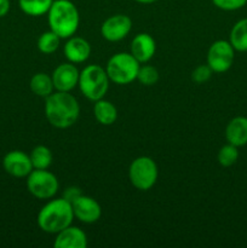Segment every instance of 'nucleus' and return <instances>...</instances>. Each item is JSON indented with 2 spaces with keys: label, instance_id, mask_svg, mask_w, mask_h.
I'll return each instance as SVG.
<instances>
[{
  "label": "nucleus",
  "instance_id": "19",
  "mask_svg": "<svg viewBox=\"0 0 247 248\" xmlns=\"http://www.w3.org/2000/svg\"><path fill=\"white\" fill-rule=\"evenodd\" d=\"M29 87H31V92L35 96L39 97H46L50 96L53 92L55 87H53L52 78L50 75L45 74V73H36L31 77V82H29Z\"/></svg>",
  "mask_w": 247,
  "mask_h": 248
},
{
  "label": "nucleus",
  "instance_id": "2",
  "mask_svg": "<svg viewBox=\"0 0 247 248\" xmlns=\"http://www.w3.org/2000/svg\"><path fill=\"white\" fill-rule=\"evenodd\" d=\"M74 219L72 203L65 199H53L46 202L38 213V225L43 232L57 234L64 228L72 225Z\"/></svg>",
  "mask_w": 247,
  "mask_h": 248
},
{
  "label": "nucleus",
  "instance_id": "29",
  "mask_svg": "<svg viewBox=\"0 0 247 248\" xmlns=\"http://www.w3.org/2000/svg\"><path fill=\"white\" fill-rule=\"evenodd\" d=\"M135 1L139 2V4H153V2L157 1V0H135Z\"/></svg>",
  "mask_w": 247,
  "mask_h": 248
},
{
  "label": "nucleus",
  "instance_id": "6",
  "mask_svg": "<svg viewBox=\"0 0 247 248\" xmlns=\"http://www.w3.org/2000/svg\"><path fill=\"white\" fill-rule=\"evenodd\" d=\"M159 176L157 165L149 156H139L133 160L128 169L131 184L140 191H147L155 186Z\"/></svg>",
  "mask_w": 247,
  "mask_h": 248
},
{
  "label": "nucleus",
  "instance_id": "9",
  "mask_svg": "<svg viewBox=\"0 0 247 248\" xmlns=\"http://www.w3.org/2000/svg\"><path fill=\"white\" fill-rule=\"evenodd\" d=\"M132 28V21L126 15H114L107 18L101 26V34L106 40L115 43L128 35Z\"/></svg>",
  "mask_w": 247,
  "mask_h": 248
},
{
  "label": "nucleus",
  "instance_id": "23",
  "mask_svg": "<svg viewBox=\"0 0 247 248\" xmlns=\"http://www.w3.org/2000/svg\"><path fill=\"white\" fill-rule=\"evenodd\" d=\"M217 159L220 166L223 167L232 166V165L236 164L237 159H239V150H237V147L230 144V143L223 145V147L219 149V152H218Z\"/></svg>",
  "mask_w": 247,
  "mask_h": 248
},
{
  "label": "nucleus",
  "instance_id": "13",
  "mask_svg": "<svg viewBox=\"0 0 247 248\" xmlns=\"http://www.w3.org/2000/svg\"><path fill=\"white\" fill-rule=\"evenodd\" d=\"M156 51V43L148 33H139L131 43V55L139 63H147L154 57Z\"/></svg>",
  "mask_w": 247,
  "mask_h": 248
},
{
  "label": "nucleus",
  "instance_id": "17",
  "mask_svg": "<svg viewBox=\"0 0 247 248\" xmlns=\"http://www.w3.org/2000/svg\"><path fill=\"white\" fill-rule=\"evenodd\" d=\"M93 115L101 125L109 126L113 125L118 119V110L111 102L102 98L94 102Z\"/></svg>",
  "mask_w": 247,
  "mask_h": 248
},
{
  "label": "nucleus",
  "instance_id": "24",
  "mask_svg": "<svg viewBox=\"0 0 247 248\" xmlns=\"http://www.w3.org/2000/svg\"><path fill=\"white\" fill-rule=\"evenodd\" d=\"M144 86H153L159 81V72L153 65H143L138 70L137 79Z\"/></svg>",
  "mask_w": 247,
  "mask_h": 248
},
{
  "label": "nucleus",
  "instance_id": "28",
  "mask_svg": "<svg viewBox=\"0 0 247 248\" xmlns=\"http://www.w3.org/2000/svg\"><path fill=\"white\" fill-rule=\"evenodd\" d=\"M10 6H11L10 0H0V18L9 14Z\"/></svg>",
  "mask_w": 247,
  "mask_h": 248
},
{
  "label": "nucleus",
  "instance_id": "16",
  "mask_svg": "<svg viewBox=\"0 0 247 248\" xmlns=\"http://www.w3.org/2000/svg\"><path fill=\"white\" fill-rule=\"evenodd\" d=\"M227 142L235 147H244L247 144V118L236 116L228 123L225 127Z\"/></svg>",
  "mask_w": 247,
  "mask_h": 248
},
{
  "label": "nucleus",
  "instance_id": "11",
  "mask_svg": "<svg viewBox=\"0 0 247 248\" xmlns=\"http://www.w3.org/2000/svg\"><path fill=\"white\" fill-rule=\"evenodd\" d=\"M74 218L85 224L96 223L102 216V208L99 203L91 196L82 194L72 203Z\"/></svg>",
  "mask_w": 247,
  "mask_h": 248
},
{
  "label": "nucleus",
  "instance_id": "22",
  "mask_svg": "<svg viewBox=\"0 0 247 248\" xmlns=\"http://www.w3.org/2000/svg\"><path fill=\"white\" fill-rule=\"evenodd\" d=\"M61 38L50 29L48 31L41 34L38 39V48L40 52L45 53V55H51V53L56 52L58 47H60Z\"/></svg>",
  "mask_w": 247,
  "mask_h": 248
},
{
  "label": "nucleus",
  "instance_id": "7",
  "mask_svg": "<svg viewBox=\"0 0 247 248\" xmlns=\"http://www.w3.org/2000/svg\"><path fill=\"white\" fill-rule=\"evenodd\" d=\"M27 188L29 193L40 200H50L60 188L57 177L47 170H35L27 176Z\"/></svg>",
  "mask_w": 247,
  "mask_h": 248
},
{
  "label": "nucleus",
  "instance_id": "26",
  "mask_svg": "<svg viewBox=\"0 0 247 248\" xmlns=\"http://www.w3.org/2000/svg\"><path fill=\"white\" fill-rule=\"evenodd\" d=\"M212 69L208 67L207 64H201L194 69L193 74H191V79L196 84H205L212 77Z\"/></svg>",
  "mask_w": 247,
  "mask_h": 248
},
{
  "label": "nucleus",
  "instance_id": "27",
  "mask_svg": "<svg viewBox=\"0 0 247 248\" xmlns=\"http://www.w3.org/2000/svg\"><path fill=\"white\" fill-rule=\"evenodd\" d=\"M81 195L82 193L81 190H80V188H77V186H68V188L63 191L62 198L65 199L68 202L73 203L77 198H79V196Z\"/></svg>",
  "mask_w": 247,
  "mask_h": 248
},
{
  "label": "nucleus",
  "instance_id": "4",
  "mask_svg": "<svg viewBox=\"0 0 247 248\" xmlns=\"http://www.w3.org/2000/svg\"><path fill=\"white\" fill-rule=\"evenodd\" d=\"M109 81L110 80L104 68L98 64H90L80 72L77 86L87 99L96 102L104 98L108 92Z\"/></svg>",
  "mask_w": 247,
  "mask_h": 248
},
{
  "label": "nucleus",
  "instance_id": "10",
  "mask_svg": "<svg viewBox=\"0 0 247 248\" xmlns=\"http://www.w3.org/2000/svg\"><path fill=\"white\" fill-rule=\"evenodd\" d=\"M2 167L6 173L16 178H24L34 170L31 156L21 150L7 153L2 159Z\"/></svg>",
  "mask_w": 247,
  "mask_h": 248
},
{
  "label": "nucleus",
  "instance_id": "8",
  "mask_svg": "<svg viewBox=\"0 0 247 248\" xmlns=\"http://www.w3.org/2000/svg\"><path fill=\"white\" fill-rule=\"evenodd\" d=\"M235 58V50L230 41L217 40L210 46L206 64L213 73H225L230 69Z\"/></svg>",
  "mask_w": 247,
  "mask_h": 248
},
{
  "label": "nucleus",
  "instance_id": "15",
  "mask_svg": "<svg viewBox=\"0 0 247 248\" xmlns=\"http://www.w3.org/2000/svg\"><path fill=\"white\" fill-rule=\"evenodd\" d=\"M91 55V45L80 36H70L64 45V56L70 63H82Z\"/></svg>",
  "mask_w": 247,
  "mask_h": 248
},
{
  "label": "nucleus",
  "instance_id": "20",
  "mask_svg": "<svg viewBox=\"0 0 247 248\" xmlns=\"http://www.w3.org/2000/svg\"><path fill=\"white\" fill-rule=\"evenodd\" d=\"M53 0H18L19 9L26 15L39 17L47 14Z\"/></svg>",
  "mask_w": 247,
  "mask_h": 248
},
{
  "label": "nucleus",
  "instance_id": "14",
  "mask_svg": "<svg viewBox=\"0 0 247 248\" xmlns=\"http://www.w3.org/2000/svg\"><path fill=\"white\" fill-rule=\"evenodd\" d=\"M53 246L55 248H86L87 236L80 228L69 225L56 234Z\"/></svg>",
  "mask_w": 247,
  "mask_h": 248
},
{
  "label": "nucleus",
  "instance_id": "3",
  "mask_svg": "<svg viewBox=\"0 0 247 248\" xmlns=\"http://www.w3.org/2000/svg\"><path fill=\"white\" fill-rule=\"evenodd\" d=\"M48 26L61 39H68L77 33L80 15L70 0H53L47 12Z\"/></svg>",
  "mask_w": 247,
  "mask_h": 248
},
{
  "label": "nucleus",
  "instance_id": "21",
  "mask_svg": "<svg viewBox=\"0 0 247 248\" xmlns=\"http://www.w3.org/2000/svg\"><path fill=\"white\" fill-rule=\"evenodd\" d=\"M31 160L33 169L35 170H47L52 164V152L45 145H36L31 153Z\"/></svg>",
  "mask_w": 247,
  "mask_h": 248
},
{
  "label": "nucleus",
  "instance_id": "1",
  "mask_svg": "<svg viewBox=\"0 0 247 248\" xmlns=\"http://www.w3.org/2000/svg\"><path fill=\"white\" fill-rule=\"evenodd\" d=\"M80 115L77 101L69 92L56 91L46 97L45 116L56 128H68L74 125Z\"/></svg>",
  "mask_w": 247,
  "mask_h": 248
},
{
  "label": "nucleus",
  "instance_id": "12",
  "mask_svg": "<svg viewBox=\"0 0 247 248\" xmlns=\"http://www.w3.org/2000/svg\"><path fill=\"white\" fill-rule=\"evenodd\" d=\"M80 72L75 67L74 63H62L53 70L52 82L56 91L70 92L79 82Z\"/></svg>",
  "mask_w": 247,
  "mask_h": 248
},
{
  "label": "nucleus",
  "instance_id": "18",
  "mask_svg": "<svg viewBox=\"0 0 247 248\" xmlns=\"http://www.w3.org/2000/svg\"><path fill=\"white\" fill-rule=\"evenodd\" d=\"M229 41L235 51L246 52L247 51V18L237 21L230 31Z\"/></svg>",
  "mask_w": 247,
  "mask_h": 248
},
{
  "label": "nucleus",
  "instance_id": "5",
  "mask_svg": "<svg viewBox=\"0 0 247 248\" xmlns=\"http://www.w3.org/2000/svg\"><path fill=\"white\" fill-rule=\"evenodd\" d=\"M140 63L131 52H119L109 58L106 72L109 80L116 85H128L137 79Z\"/></svg>",
  "mask_w": 247,
  "mask_h": 248
},
{
  "label": "nucleus",
  "instance_id": "25",
  "mask_svg": "<svg viewBox=\"0 0 247 248\" xmlns=\"http://www.w3.org/2000/svg\"><path fill=\"white\" fill-rule=\"evenodd\" d=\"M212 4L223 11H236L247 4V0H211Z\"/></svg>",
  "mask_w": 247,
  "mask_h": 248
}]
</instances>
